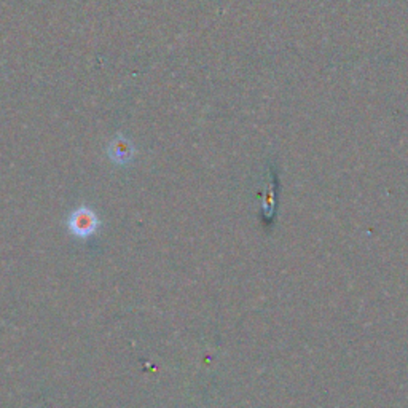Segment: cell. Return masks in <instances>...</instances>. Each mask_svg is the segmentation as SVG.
I'll return each mask as SVG.
<instances>
[{"mask_svg":"<svg viewBox=\"0 0 408 408\" xmlns=\"http://www.w3.org/2000/svg\"><path fill=\"white\" fill-rule=\"evenodd\" d=\"M67 225L75 236H79V238H88V236L96 233V230L99 228V218L91 209L80 208L70 214Z\"/></svg>","mask_w":408,"mask_h":408,"instance_id":"cell-1","label":"cell"},{"mask_svg":"<svg viewBox=\"0 0 408 408\" xmlns=\"http://www.w3.org/2000/svg\"><path fill=\"white\" fill-rule=\"evenodd\" d=\"M133 145L125 138H117L109 147V155L115 163H126L133 157Z\"/></svg>","mask_w":408,"mask_h":408,"instance_id":"cell-2","label":"cell"}]
</instances>
